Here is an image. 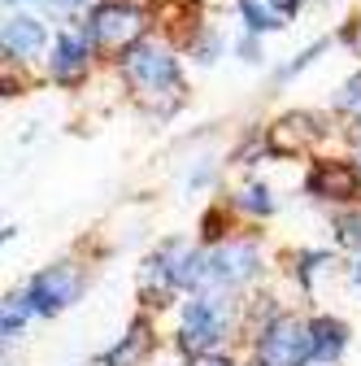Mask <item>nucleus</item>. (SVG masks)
I'll return each instance as SVG.
<instances>
[{
	"mask_svg": "<svg viewBox=\"0 0 361 366\" xmlns=\"http://www.w3.org/2000/svg\"><path fill=\"white\" fill-rule=\"evenodd\" d=\"M335 105H340L344 114H361V74H357V79L340 92V101H335Z\"/></svg>",
	"mask_w": 361,
	"mask_h": 366,
	"instance_id": "nucleus-15",
	"label": "nucleus"
},
{
	"mask_svg": "<svg viewBox=\"0 0 361 366\" xmlns=\"http://www.w3.org/2000/svg\"><path fill=\"white\" fill-rule=\"evenodd\" d=\"M240 14H244L248 31H275V26H283L279 14H270L265 5H257V0H240Z\"/></svg>",
	"mask_w": 361,
	"mask_h": 366,
	"instance_id": "nucleus-13",
	"label": "nucleus"
},
{
	"mask_svg": "<svg viewBox=\"0 0 361 366\" xmlns=\"http://www.w3.org/2000/svg\"><path fill=\"white\" fill-rule=\"evenodd\" d=\"M92 31H83V35H74V31H66L61 39H57V49H53V79L57 83H74L83 70H87V49H92Z\"/></svg>",
	"mask_w": 361,
	"mask_h": 366,
	"instance_id": "nucleus-8",
	"label": "nucleus"
},
{
	"mask_svg": "<svg viewBox=\"0 0 361 366\" xmlns=\"http://www.w3.org/2000/svg\"><path fill=\"white\" fill-rule=\"evenodd\" d=\"M257 357L261 366H300L305 357H313V327L296 323V318H275L261 336Z\"/></svg>",
	"mask_w": 361,
	"mask_h": 366,
	"instance_id": "nucleus-1",
	"label": "nucleus"
},
{
	"mask_svg": "<svg viewBox=\"0 0 361 366\" xmlns=\"http://www.w3.org/2000/svg\"><path fill=\"white\" fill-rule=\"evenodd\" d=\"M313 135H318L313 118L309 114H292V118H283L275 131H270V149H275V153H296L305 140H313Z\"/></svg>",
	"mask_w": 361,
	"mask_h": 366,
	"instance_id": "nucleus-10",
	"label": "nucleus"
},
{
	"mask_svg": "<svg viewBox=\"0 0 361 366\" xmlns=\"http://www.w3.org/2000/svg\"><path fill=\"white\" fill-rule=\"evenodd\" d=\"M9 5H18V0H9Z\"/></svg>",
	"mask_w": 361,
	"mask_h": 366,
	"instance_id": "nucleus-23",
	"label": "nucleus"
},
{
	"mask_svg": "<svg viewBox=\"0 0 361 366\" xmlns=\"http://www.w3.org/2000/svg\"><path fill=\"white\" fill-rule=\"evenodd\" d=\"M344 323H335V318H318L313 323V357H322V362H331V357H340L344 353Z\"/></svg>",
	"mask_w": 361,
	"mask_h": 366,
	"instance_id": "nucleus-11",
	"label": "nucleus"
},
{
	"mask_svg": "<svg viewBox=\"0 0 361 366\" xmlns=\"http://www.w3.org/2000/svg\"><path fill=\"white\" fill-rule=\"evenodd\" d=\"M270 5H275L279 14H296V9L305 5V0H270Z\"/></svg>",
	"mask_w": 361,
	"mask_h": 366,
	"instance_id": "nucleus-19",
	"label": "nucleus"
},
{
	"mask_svg": "<svg viewBox=\"0 0 361 366\" xmlns=\"http://www.w3.org/2000/svg\"><path fill=\"white\" fill-rule=\"evenodd\" d=\"M227 332V301L218 297H196L183 314V349L188 353H205L209 345L222 340Z\"/></svg>",
	"mask_w": 361,
	"mask_h": 366,
	"instance_id": "nucleus-3",
	"label": "nucleus"
},
{
	"mask_svg": "<svg viewBox=\"0 0 361 366\" xmlns=\"http://www.w3.org/2000/svg\"><path fill=\"white\" fill-rule=\"evenodd\" d=\"M240 53H244V61H257V44H253V39H244V44H240Z\"/></svg>",
	"mask_w": 361,
	"mask_h": 366,
	"instance_id": "nucleus-20",
	"label": "nucleus"
},
{
	"mask_svg": "<svg viewBox=\"0 0 361 366\" xmlns=\"http://www.w3.org/2000/svg\"><path fill=\"white\" fill-rule=\"evenodd\" d=\"M192 366H231L227 357H213V353H192Z\"/></svg>",
	"mask_w": 361,
	"mask_h": 366,
	"instance_id": "nucleus-18",
	"label": "nucleus"
},
{
	"mask_svg": "<svg viewBox=\"0 0 361 366\" xmlns=\"http://www.w3.org/2000/svg\"><path fill=\"white\" fill-rule=\"evenodd\" d=\"M49 5H57V9H78L83 0H49Z\"/></svg>",
	"mask_w": 361,
	"mask_h": 366,
	"instance_id": "nucleus-21",
	"label": "nucleus"
},
{
	"mask_svg": "<svg viewBox=\"0 0 361 366\" xmlns=\"http://www.w3.org/2000/svg\"><path fill=\"white\" fill-rule=\"evenodd\" d=\"M357 183H361V170L348 166V162H318L309 174V192L322 197V201H348L357 197Z\"/></svg>",
	"mask_w": 361,
	"mask_h": 366,
	"instance_id": "nucleus-6",
	"label": "nucleus"
},
{
	"mask_svg": "<svg viewBox=\"0 0 361 366\" xmlns=\"http://www.w3.org/2000/svg\"><path fill=\"white\" fill-rule=\"evenodd\" d=\"M74 292H78V274H74L70 266H53V270L35 274L31 288H26L22 297H26V305L39 310V314H57V310H66V305L74 301Z\"/></svg>",
	"mask_w": 361,
	"mask_h": 366,
	"instance_id": "nucleus-4",
	"label": "nucleus"
},
{
	"mask_svg": "<svg viewBox=\"0 0 361 366\" xmlns=\"http://www.w3.org/2000/svg\"><path fill=\"white\" fill-rule=\"evenodd\" d=\"M352 284L361 288V257H357V266H352Z\"/></svg>",
	"mask_w": 361,
	"mask_h": 366,
	"instance_id": "nucleus-22",
	"label": "nucleus"
},
{
	"mask_svg": "<svg viewBox=\"0 0 361 366\" xmlns=\"http://www.w3.org/2000/svg\"><path fill=\"white\" fill-rule=\"evenodd\" d=\"M340 240H348V244L361 240V218H344V222H340Z\"/></svg>",
	"mask_w": 361,
	"mask_h": 366,
	"instance_id": "nucleus-17",
	"label": "nucleus"
},
{
	"mask_svg": "<svg viewBox=\"0 0 361 366\" xmlns=\"http://www.w3.org/2000/svg\"><path fill=\"white\" fill-rule=\"evenodd\" d=\"M257 270V249L253 244H222L209 253V280L213 284H244Z\"/></svg>",
	"mask_w": 361,
	"mask_h": 366,
	"instance_id": "nucleus-7",
	"label": "nucleus"
},
{
	"mask_svg": "<svg viewBox=\"0 0 361 366\" xmlns=\"http://www.w3.org/2000/svg\"><path fill=\"white\" fill-rule=\"evenodd\" d=\"M39 49H44V26H39V18H26V14L5 18V53L9 57H31Z\"/></svg>",
	"mask_w": 361,
	"mask_h": 366,
	"instance_id": "nucleus-9",
	"label": "nucleus"
},
{
	"mask_svg": "<svg viewBox=\"0 0 361 366\" xmlns=\"http://www.w3.org/2000/svg\"><path fill=\"white\" fill-rule=\"evenodd\" d=\"M122 70L144 92H178V66H174V57L166 49H157V44H135L126 53V61H122Z\"/></svg>",
	"mask_w": 361,
	"mask_h": 366,
	"instance_id": "nucleus-2",
	"label": "nucleus"
},
{
	"mask_svg": "<svg viewBox=\"0 0 361 366\" xmlns=\"http://www.w3.org/2000/svg\"><path fill=\"white\" fill-rule=\"evenodd\" d=\"M148 349V327L144 323H135V332H131V345H118L109 357H105V366H131L135 357H140Z\"/></svg>",
	"mask_w": 361,
	"mask_h": 366,
	"instance_id": "nucleus-12",
	"label": "nucleus"
},
{
	"mask_svg": "<svg viewBox=\"0 0 361 366\" xmlns=\"http://www.w3.org/2000/svg\"><path fill=\"white\" fill-rule=\"evenodd\" d=\"M26 310H31V305H26V297H14V301L5 305V336H9V340H14V332L22 327V318H26Z\"/></svg>",
	"mask_w": 361,
	"mask_h": 366,
	"instance_id": "nucleus-14",
	"label": "nucleus"
},
{
	"mask_svg": "<svg viewBox=\"0 0 361 366\" xmlns=\"http://www.w3.org/2000/svg\"><path fill=\"white\" fill-rule=\"evenodd\" d=\"M244 205H248V209H261V214H270V205H275V201H270V192H265V188H257V183H253V188L244 192Z\"/></svg>",
	"mask_w": 361,
	"mask_h": 366,
	"instance_id": "nucleus-16",
	"label": "nucleus"
},
{
	"mask_svg": "<svg viewBox=\"0 0 361 366\" xmlns=\"http://www.w3.org/2000/svg\"><path fill=\"white\" fill-rule=\"evenodd\" d=\"M87 31H92V39L105 44V49H122V44H135V35L144 31V18L131 5H96Z\"/></svg>",
	"mask_w": 361,
	"mask_h": 366,
	"instance_id": "nucleus-5",
	"label": "nucleus"
}]
</instances>
